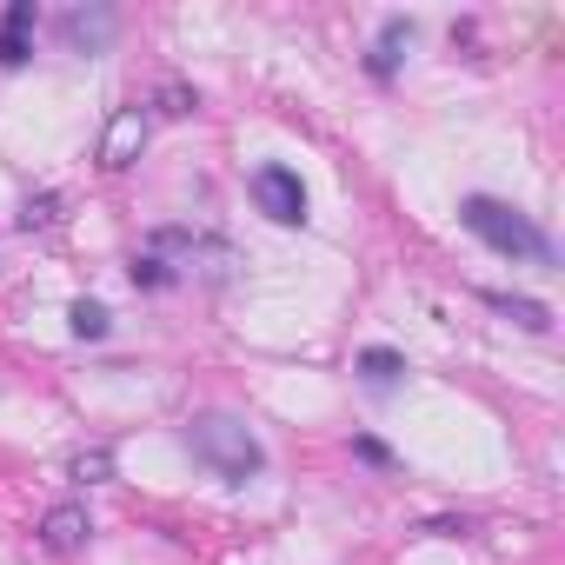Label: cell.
Here are the masks:
<instances>
[{
  "instance_id": "16",
  "label": "cell",
  "mask_w": 565,
  "mask_h": 565,
  "mask_svg": "<svg viewBox=\"0 0 565 565\" xmlns=\"http://www.w3.org/2000/svg\"><path fill=\"white\" fill-rule=\"evenodd\" d=\"M107 466H114V459H107V452H81V466H74V472H81V479H87V472H94V479H100V472H107Z\"/></svg>"
},
{
  "instance_id": "7",
  "label": "cell",
  "mask_w": 565,
  "mask_h": 565,
  "mask_svg": "<svg viewBox=\"0 0 565 565\" xmlns=\"http://www.w3.org/2000/svg\"><path fill=\"white\" fill-rule=\"evenodd\" d=\"M492 307H499L505 320H519L525 333H545V327H552V313H545L539 300H519V294H492Z\"/></svg>"
},
{
  "instance_id": "3",
  "label": "cell",
  "mask_w": 565,
  "mask_h": 565,
  "mask_svg": "<svg viewBox=\"0 0 565 565\" xmlns=\"http://www.w3.org/2000/svg\"><path fill=\"white\" fill-rule=\"evenodd\" d=\"M253 200H259V213L279 220V226H300V220H307V186H300L294 167H259V173H253Z\"/></svg>"
},
{
  "instance_id": "4",
  "label": "cell",
  "mask_w": 565,
  "mask_h": 565,
  "mask_svg": "<svg viewBox=\"0 0 565 565\" xmlns=\"http://www.w3.org/2000/svg\"><path fill=\"white\" fill-rule=\"evenodd\" d=\"M140 147H147V120H140V107H120V114H114V127H107L100 160H107V167H134V160H140Z\"/></svg>"
},
{
  "instance_id": "11",
  "label": "cell",
  "mask_w": 565,
  "mask_h": 565,
  "mask_svg": "<svg viewBox=\"0 0 565 565\" xmlns=\"http://www.w3.org/2000/svg\"><path fill=\"white\" fill-rule=\"evenodd\" d=\"M28 34H14V28H0V67H28Z\"/></svg>"
},
{
  "instance_id": "12",
  "label": "cell",
  "mask_w": 565,
  "mask_h": 565,
  "mask_svg": "<svg viewBox=\"0 0 565 565\" xmlns=\"http://www.w3.org/2000/svg\"><path fill=\"white\" fill-rule=\"evenodd\" d=\"M167 279H173V273H167L160 259H134V287H167Z\"/></svg>"
},
{
  "instance_id": "8",
  "label": "cell",
  "mask_w": 565,
  "mask_h": 565,
  "mask_svg": "<svg viewBox=\"0 0 565 565\" xmlns=\"http://www.w3.org/2000/svg\"><path fill=\"white\" fill-rule=\"evenodd\" d=\"M399 47H413V21H386V41H380V54H373V74H380V81L399 67Z\"/></svg>"
},
{
  "instance_id": "14",
  "label": "cell",
  "mask_w": 565,
  "mask_h": 565,
  "mask_svg": "<svg viewBox=\"0 0 565 565\" xmlns=\"http://www.w3.org/2000/svg\"><path fill=\"white\" fill-rule=\"evenodd\" d=\"M353 452H360V459H366V466H393V452H386V446H380V439H353Z\"/></svg>"
},
{
  "instance_id": "6",
  "label": "cell",
  "mask_w": 565,
  "mask_h": 565,
  "mask_svg": "<svg viewBox=\"0 0 565 565\" xmlns=\"http://www.w3.org/2000/svg\"><path fill=\"white\" fill-rule=\"evenodd\" d=\"M87 532H94V525H87V505H54V512H47V525H41V539H47L54 552H74Z\"/></svg>"
},
{
  "instance_id": "9",
  "label": "cell",
  "mask_w": 565,
  "mask_h": 565,
  "mask_svg": "<svg viewBox=\"0 0 565 565\" xmlns=\"http://www.w3.org/2000/svg\"><path fill=\"white\" fill-rule=\"evenodd\" d=\"M360 373H366L373 386H393V380L406 373V360H399L393 347H366V353H360Z\"/></svg>"
},
{
  "instance_id": "13",
  "label": "cell",
  "mask_w": 565,
  "mask_h": 565,
  "mask_svg": "<svg viewBox=\"0 0 565 565\" xmlns=\"http://www.w3.org/2000/svg\"><path fill=\"white\" fill-rule=\"evenodd\" d=\"M0 28H14V34H28V28H34V0H14V8L0 14Z\"/></svg>"
},
{
  "instance_id": "10",
  "label": "cell",
  "mask_w": 565,
  "mask_h": 565,
  "mask_svg": "<svg viewBox=\"0 0 565 565\" xmlns=\"http://www.w3.org/2000/svg\"><path fill=\"white\" fill-rule=\"evenodd\" d=\"M67 320H74V333H81V340H100V333H107V327H114V320H107V307H100V300H74V313H67Z\"/></svg>"
},
{
  "instance_id": "2",
  "label": "cell",
  "mask_w": 565,
  "mask_h": 565,
  "mask_svg": "<svg viewBox=\"0 0 565 565\" xmlns=\"http://www.w3.org/2000/svg\"><path fill=\"white\" fill-rule=\"evenodd\" d=\"M459 220H466V233H479L492 253H505V259H552V239L519 213V206H505V200H486V193H472L466 206H459Z\"/></svg>"
},
{
  "instance_id": "1",
  "label": "cell",
  "mask_w": 565,
  "mask_h": 565,
  "mask_svg": "<svg viewBox=\"0 0 565 565\" xmlns=\"http://www.w3.org/2000/svg\"><path fill=\"white\" fill-rule=\"evenodd\" d=\"M186 446H193V459H200V466H213L226 486H246V479L266 466L259 439H253L233 413H200V419L186 426Z\"/></svg>"
},
{
  "instance_id": "15",
  "label": "cell",
  "mask_w": 565,
  "mask_h": 565,
  "mask_svg": "<svg viewBox=\"0 0 565 565\" xmlns=\"http://www.w3.org/2000/svg\"><path fill=\"white\" fill-rule=\"evenodd\" d=\"M21 220H28V226H47V220H54V200H28V213H21Z\"/></svg>"
},
{
  "instance_id": "5",
  "label": "cell",
  "mask_w": 565,
  "mask_h": 565,
  "mask_svg": "<svg viewBox=\"0 0 565 565\" xmlns=\"http://www.w3.org/2000/svg\"><path fill=\"white\" fill-rule=\"evenodd\" d=\"M114 28H120V21H114L107 8H74V14H67V41H74L81 54H100V47L114 41Z\"/></svg>"
}]
</instances>
